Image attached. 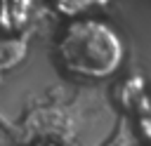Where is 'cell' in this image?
<instances>
[{"label": "cell", "mask_w": 151, "mask_h": 146, "mask_svg": "<svg viewBox=\"0 0 151 146\" xmlns=\"http://www.w3.org/2000/svg\"><path fill=\"white\" fill-rule=\"evenodd\" d=\"M57 52L61 66L80 78H106L116 73L125 54L118 33L99 19L71 21L57 42Z\"/></svg>", "instance_id": "obj_1"}, {"label": "cell", "mask_w": 151, "mask_h": 146, "mask_svg": "<svg viewBox=\"0 0 151 146\" xmlns=\"http://www.w3.org/2000/svg\"><path fill=\"white\" fill-rule=\"evenodd\" d=\"M28 45L21 40V38H7V40H0V68H9L14 64H19L26 54Z\"/></svg>", "instance_id": "obj_2"}, {"label": "cell", "mask_w": 151, "mask_h": 146, "mask_svg": "<svg viewBox=\"0 0 151 146\" xmlns=\"http://www.w3.org/2000/svg\"><path fill=\"white\" fill-rule=\"evenodd\" d=\"M99 2H104V0H54V7H57L61 14L73 16V14L92 7V5H99Z\"/></svg>", "instance_id": "obj_3"}, {"label": "cell", "mask_w": 151, "mask_h": 146, "mask_svg": "<svg viewBox=\"0 0 151 146\" xmlns=\"http://www.w3.org/2000/svg\"><path fill=\"white\" fill-rule=\"evenodd\" d=\"M144 130L151 134V108H149V113H146V118H144Z\"/></svg>", "instance_id": "obj_4"}, {"label": "cell", "mask_w": 151, "mask_h": 146, "mask_svg": "<svg viewBox=\"0 0 151 146\" xmlns=\"http://www.w3.org/2000/svg\"><path fill=\"white\" fill-rule=\"evenodd\" d=\"M45 146H54V144H45Z\"/></svg>", "instance_id": "obj_5"}]
</instances>
